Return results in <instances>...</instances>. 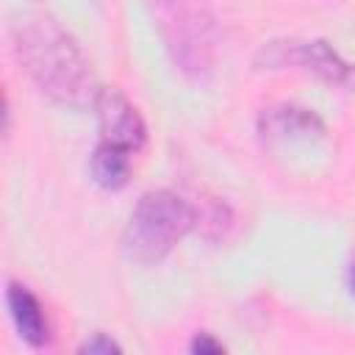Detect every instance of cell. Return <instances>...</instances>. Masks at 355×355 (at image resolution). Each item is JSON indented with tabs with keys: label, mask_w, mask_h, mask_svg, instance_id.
Here are the masks:
<instances>
[{
	"label": "cell",
	"mask_w": 355,
	"mask_h": 355,
	"mask_svg": "<svg viewBox=\"0 0 355 355\" xmlns=\"http://www.w3.org/2000/svg\"><path fill=\"white\" fill-rule=\"evenodd\" d=\"M14 47L33 83L64 105L94 100L92 67L78 42L50 17H28L14 31Z\"/></svg>",
	"instance_id": "6da1fadb"
},
{
	"label": "cell",
	"mask_w": 355,
	"mask_h": 355,
	"mask_svg": "<svg viewBox=\"0 0 355 355\" xmlns=\"http://www.w3.org/2000/svg\"><path fill=\"white\" fill-rule=\"evenodd\" d=\"M197 225V211L175 191L158 189L147 191L125 227V255L136 263H158L191 227Z\"/></svg>",
	"instance_id": "7a4b0ae2"
},
{
	"label": "cell",
	"mask_w": 355,
	"mask_h": 355,
	"mask_svg": "<svg viewBox=\"0 0 355 355\" xmlns=\"http://www.w3.org/2000/svg\"><path fill=\"white\" fill-rule=\"evenodd\" d=\"M155 25L166 42L172 61L191 78H202L214 67L216 25L205 0H150Z\"/></svg>",
	"instance_id": "3957f363"
},
{
	"label": "cell",
	"mask_w": 355,
	"mask_h": 355,
	"mask_svg": "<svg viewBox=\"0 0 355 355\" xmlns=\"http://www.w3.org/2000/svg\"><path fill=\"white\" fill-rule=\"evenodd\" d=\"M263 64L269 67H300L305 72H313L316 78L344 86L355 92V67L347 64L327 42L322 39H308V42H272L263 47Z\"/></svg>",
	"instance_id": "277c9868"
},
{
	"label": "cell",
	"mask_w": 355,
	"mask_h": 355,
	"mask_svg": "<svg viewBox=\"0 0 355 355\" xmlns=\"http://www.w3.org/2000/svg\"><path fill=\"white\" fill-rule=\"evenodd\" d=\"M94 116H97V128L103 141L116 144L122 150H141L144 139H147V128L141 114L136 111V105L114 86H100L94 92Z\"/></svg>",
	"instance_id": "5b68a950"
},
{
	"label": "cell",
	"mask_w": 355,
	"mask_h": 355,
	"mask_svg": "<svg viewBox=\"0 0 355 355\" xmlns=\"http://www.w3.org/2000/svg\"><path fill=\"white\" fill-rule=\"evenodd\" d=\"M6 302H8V311H11V319L19 330V336L31 344V347H42L50 341V324H47V316H44V308L42 302L19 283H11L8 291H6Z\"/></svg>",
	"instance_id": "8992f818"
},
{
	"label": "cell",
	"mask_w": 355,
	"mask_h": 355,
	"mask_svg": "<svg viewBox=\"0 0 355 355\" xmlns=\"http://www.w3.org/2000/svg\"><path fill=\"white\" fill-rule=\"evenodd\" d=\"M261 133L266 139H319L324 133L322 119L297 105H280L269 108L261 116Z\"/></svg>",
	"instance_id": "52a82bcc"
},
{
	"label": "cell",
	"mask_w": 355,
	"mask_h": 355,
	"mask_svg": "<svg viewBox=\"0 0 355 355\" xmlns=\"http://www.w3.org/2000/svg\"><path fill=\"white\" fill-rule=\"evenodd\" d=\"M130 155H133L130 150L100 141L92 155V178L103 189H122L130 178Z\"/></svg>",
	"instance_id": "ba28073f"
},
{
	"label": "cell",
	"mask_w": 355,
	"mask_h": 355,
	"mask_svg": "<svg viewBox=\"0 0 355 355\" xmlns=\"http://www.w3.org/2000/svg\"><path fill=\"white\" fill-rule=\"evenodd\" d=\"M80 352H89V355H97V352L111 355V352H119V344H116V341H111V338H108V336H103V333H94V336L80 347Z\"/></svg>",
	"instance_id": "9c48e42d"
},
{
	"label": "cell",
	"mask_w": 355,
	"mask_h": 355,
	"mask_svg": "<svg viewBox=\"0 0 355 355\" xmlns=\"http://www.w3.org/2000/svg\"><path fill=\"white\" fill-rule=\"evenodd\" d=\"M222 341H216L211 333H197L194 341H191V352H200V355H214V352H222Z\"/></svg>",
	"instance_id": "30bf717a"
},
{
	"label": "cell",
	"mask_w": 355,
	"mask_h": 355,
	"mask_svg": "<svg viewBox=\"0 0 355 355\" xmlns=\"http://www.w3.org/2000/svg\"><path fill=\"white\" fill-rule=\"evenodd\" d=\"M349 288H352V294H355V261H352V266H349Z\"/></svg>",
	"instance_id": "8fae6325"
}]
</instances>
